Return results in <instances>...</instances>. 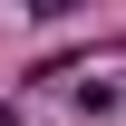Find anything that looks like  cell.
Returning <instances> with one entry per match:
<instances>
[{"label":"cell","mask_w":126,"mask_h":126,"mask_svg":"<svg viewBox=\"0 0 126 126\" xmlns=\"http://www.w3.org/2000/svg\"><path fill=\"white\" fill-rule=\"evenodd\" d=\"M0 126H10V107H0Z\"/></svg>","instance_id":"1"}]
</instances>
